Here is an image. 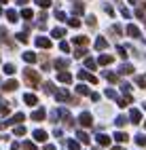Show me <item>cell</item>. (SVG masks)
I'll list each match as a JSON object with an SVG mask.
<instances>
[{
	"instance_id": "cb8c5ba5",
	"label": "cell",
	"mask_w": 146,
	"mask_h": 150,
	"mask_svg": "<svg viewBox=\"0 0 146 150\" xmlns=\"http://www.w3.org/2000/svg\"><path fill=\"white\" fill-rule=\"evenodd\" d=\"M53 36H55V38H64V36H66V30H64V28H55V30H53Z\"/></svg>"
},
{
	"instance_id": "ba28073f",
	"label": "cell",
	"mask_w": 146,
	"mask_h": 150,
	"mask_svg": "<svg viewBox=\"0 0 146 150\" xmlns=\"http://www.w3.org/2000/svg\"><path fill=\"white\" fill-rule=\"evenodd\" d=\"M17 87H19V85H17V81H6V83L2 85V89H4V91H15Z\"/></svg>"
},
{
	"instance_id": "d590c367",
	"label": "cell",
	"mask_w": 146,
	"mask_h": 150,
	"mask_svg": "<svg viewBox=\"0 0 146 150\" xmlns=\"http://www.w3.org/2000/svg\"><path fill=\"white\" fill-rule=\"evenodd\" d=\"M106 97H110V99H116V91H114V89H106Z\"/></svg>"
},
{
	"instance_id": "816d5d0a",
	"label": "cell",
	"mask_w": 146,
	"mask_h": 150,
	"mask_svg": "<svg viewBox=\"0 0 146 150\" xmlns=\"http://www.w3.org/2000/svg\"><path fill=\"white\" fill-rule=\"evenodd\" d=\"M19 4H28V0H19Z\"/></svg>"
},
{
	"instance_id": "9f6ffc18",
	"label": "cell",
	"mask_w": 146,
	"mask_h": 150,
	"mask_svg": "<svg viewBox=\"0 0 146 150\" xmlns=\"http://www.w3.org/2000/svg\"><path fill=\"white\" fill-rule=\"evenodd\" d=\"M0 2H6V0H0Z\"/></svg>"
},
{
	"instance_id": "44dd1931",
	"label": "cell",
	"mask_w": 146,
	"mask_h": 150,
	"mask_svg": "<svg viewBox=\"0 0 146 150\" xmlns=\"http://www.w3.org/2000/svg\"><path fill=\"white\" fill-rule=\"evenodd\" d=\"M43 89H45V93H55V91H57L53 83H45V85H43Z\"/></svg>"
},
{
	"instance_id": "11a10c76",
	"label": "cell",
	"mask_w": 146,
	"mask_h": 150,
	"mask_svg": "<svg viewBox=\"0 0 146 150\" xmlns=\"http://www.w3.org/2000/svg\"><path fill=\"white\" fill-rule=\"evenodd\" d=\"M95 150H102V148H100V146H97V148H95Z\"/></svg>"
},
{
	"instance_id": "7dc6e473",
	"label": "cell",
	"mask_w": 146,
	"mask_h": 150,
	"mask_svg": "<svg viewBox=\"0 0 146 150\" xmlns=\"http://www.w3.org/2000/svg\"><path fill=\"white\" fill-rule=\"evenodd\" d=\"M21 15H23V17H26V19H30V17H32V15H34V13H32V11H30V8H23V13H21Z\"/></svg>"
},
{
	"instance_id": "8fae6325",
	"label": "cell",
	"mask_w": 146,
	"mask_h": 150,
	"mask_svg": "<svg viewBox=\"0 0 146 150\" xmlns=\"http://www.w3.org/2000/svg\"><path fill=\"white\" fill-rule=\"evenodd\" d=\"M97 64H100V66H108V64H112V55H100Z\"/></svg>"
},
{
	"instance_id": "6f0895ef",
	"label": "cell",
	"mask_w": 146,
	"mask_h": 150,
	"mask_svg": "<svg viewBox=\"0 0 146 150\" xmlns=\"http://www.w3.org/2000/svg\"><path fill=\"white\" fill-rule=\"evenodd\" d=\"M0 13H2V8H0Z\"/></svg>"
},
{
	"instance_id": "7a4b0ae2",
	"label": "cell",
	"mask_w": 146,
	"mask_h": 150,
	"mask_svg": "<svg viewBox=\"0 0 146 150\" xmlns=\"http://www.w3.org/2000/svg\"><path fill=\"white\" fill-rule=\"evenodd\" d=\"M79 123H81L83 127H91V125H93V118H91L89 112H83V114L79 116Z\"/></svg>"
},
{
	"instance_id": "5bb4252c",
	"label": "cell",
	"mask_w": 146,
	"mask_h": 150,
	"mask_svg": "<svg viewBox=\"0 0 146 150\" xmlns=\"http://www.w3.org/2000/svg\"><path fill=\"white\" fill-rule=\"evenodd\" d=\"M34 139H36V142H45V139H47V133L43 131V129H36V131H34Z\"/></svg>"
},
{
	"instance_id": "f6af8a7d",
	"label": "cell",
	"mask_w": 146,
	"mask_h": 150,
	"mask_svg": "<svg viewBox=\"0 0 146 150\" xmlns=\"http://www.w3.org/2000/svg\"><path fill=\"white\" fill-rule=\"evenodd\" d=\"M36 2H38V6H43V8H47L49 4H51V2H49V0H36Z\"/></svg>"
},
{
	"instance_id": "6da1fadb",
	"label": "cell",
	"mask_w": 146,
	"mask_h": 150,
	"mask_svg": "<svg viewBox=\"0 0 146 150\" xmlns=\"http://www.w3.org/2000/svg\"><path fill=\"white\" fill-rule=\"evenodd\" d=\"M23 81H26V85L36 87L38 83H40V76H38V72H36V70H32V68H26V70H23Z\"/></svg>"
},
{
	"instance_id": "52a82bcc",
	"label": "cell",
	"mask_w": 146,
	"mask_h": 150,
	"mask_svg": "<svg viewBox=\"0 0 146 150\" xmlns=\"http://www.w3.org/2000/svg\"><path fill=\"white\" fill-rule=\"evenodd\" d=\"M55 97H57V102H68V99H70V93L68 91H55Z\"/></svg>"
},
{
	"instance_id": "e575fe53",
	"label": "cell",
	"mask_w": 146,
	"mask_h": 150,
	"mask_svg": "<svg viewBox=\"0 0 146 150\" xmlns=\"http://www.w3.org/2000/svg\"><path fill=\"white\" fill-rule=\"evenodd\" d=\"M106 78H108L110 83H116V81H119V76H116V74H112V72H106Z\"/></svg>"
},
{
	"instance_id": "1f68e13d",
	"label": "cell",
	"mask_w": 146,
	"mask_h": 150,
	"mask_svg": "<svg viewBox=\"0 0 146 150\" xmlns=\"http://www.w3.org/2000/svg\"><path fill=\"white\" fill-rule=\"evenodd\" d=\"M144 11H146V4L142 2V4H140L138 8H135V15H138V17H142V15H144Z\"/></svg>"
},
{
	"instance_id": "f35d334b",
	"label": "cell",
	"mask_w": 146,
	"mask_h": 150,
	"mask_svg": "<svg viewBox=\"0 0 146 150\" xmlns=\"http://www.w3.org/2000/svg\"><path fill=\"white\" fill-rule=\"evenodd\" d=\"M17 40H19V42H28V34H26V32L17 34Z\"/></svg>"
},
{
	"instance_id": "d6a6232c",
	"label": "cell",
	"mask_w": 146,
	"mask_h": 150,
	"mask_svg": "<svg viewBox=\"0 0 146 150\" xmlns=\"http://www.w3.org/2000/svg\"><path fill=\"white\" fill-rule=\"evenodd\" d=\"M68 25H70V28H79V25H81V21H79L76 17H72L70 21H68Z\"/></svg>"
},
{
	"instance_id": "f907efd6",
	"label": "cell",
	"mask_w": 146,
	"mask_h": 150,
	"mask_svg": "<svg viewBox=\"0 0 146 150\" xmlns=\"http://www.w3.org/2000/svg\"><path fill=\"white\" fill-rule=\"evenodd\" d=\"M45 150H55V146H53V144H47V146H45Z\"/></svg>"
},
{
	"instance_id": "7c38bea8",
	"label": "cell",
	"mask_w": 146,
	"mask_h": 150,
	"mask_svg": "<svg viewBox=\"0 0 146 150\" xmlns=\"http://www.w3.org/2000/svg\"><path fill=\"white\" fill-rule=\"evenodd\" d=\"M57 81H60V83H72V76L68 72H60V74H57Z\"/></svg>"
},
{
	"instance_id": "d6986e66",
	"label": "cell",
	"mask_w": 146,
	"mask_h": 150,
	"mask_svg": "<svg viewBox=\"0 0 146 150\" xmlns=\"http://www.w3.org/2000/svg\"><path fill=\"white\" fill-rule=\"evenodd\" d=\"M68 64H70V62H68V59H64V57H62V59H55V68H57V70L68 68Z\"/></svg>"
},
{
	"instance_id": "60d3db41",
	"label": "cell",
	"mask_w": 146,
	"mask_h": 150,
	"mask_svg": "<svg viewBox=\"0 0 146 150\" xmlns=\"http://www.w3.org/2000/svg\"><path fill=\"white\" fill-rule=\"evenodd\" d=\"M87 25H89V28H95V17H93V15L87 17Z\"/></svg>"
},
{
	"instance_id": "83f0119b",
	"label": "cell",
	"mask_w": 146,
	"mask_h": 150,
	"mask_svg": "<svg viewBox=\"0 0 146 150\" xmlns=\"http://www.w3.org/2000/svg\"><path fill=\"white\" fill-rule=\"evenodd\" d=\"M68 148H70V150H81V144L74 142V139H70V142H68Z\"/></svg>"
},
{
	"instance_id": "c3c4849f",
	"label": "cell",
	"mask_w": 146,
	"mask_h": 150,
	"mask_svg": "<svg viewBox=\"0 0 146 150\" xmlns=\"http://www.w3.org/2000/svg\"><path fill=\"white\" fill-rule=\"evenodd\" d=\"M60 49H62V51H66V53L70 51V47H68V42H62V45H60Z\"/></svg>"
},
{
	"instance_id": "7402d4cb",
	"label": "cell",
	"mask_w": 146,
	"mask_h": 150,
	"mask_svg": "<svg viewBox=\"0 0 146 150\" xmlns=\"http://www.w3.org/2000/svg\"><path fill=\"white\" fill-rule=\"evenodd\" d=\"M76 137H79V142H83V144H89V139H91L85 131H79V135H76Z\"/></svg>"
},
{
	"instance_id": "f1b7e54d",
	"label": "cell",
	"mask_w": 146,
	"mask_h": 150,
	"mask_svg": "<svg viewBox=\"0 0 146 150\" xmlns=\"http://www.w3.org/2000/svg\"><path fill=\"white\" fill-rule=\"evenodd\" d=\"M135 83H138L142 89H146V76H135Z\"/></svg>"
},
{
	"instance_id": "ab89813d",
	"label": "cell",
	"mask_w": 146,
	"mask_h": 150,
	"mask_svg": "<svg viewBox=\"0 0 146 150\" xmlns=\"http://www.w3.org/2000/svg\"><path fill=\"white\" fill-rule=\"evenodd\" d=\"M85 66L89 68V70H93V68H95V62H93V59H89V57H87V59H85Z\"/></svg>"
},
{
	"instance_id": "ac0fdd59",
	"label": "cell",
	"mask_w": 146,
	"mask_h": 150,
	"mask_svg": "<svg viewBox=\"0 0 146 150\" xmlns=\"http://www.w3.org/2000/svg\"><path fill=\"white\" fill-rule=\"evenodd\" d=\"M114 139H116V142H121V144H125V142L129 139V135L123 133V131H119V133H114Z\"/></svg>"
},
{
	"instance_id": "f546056e",
	"label": "cell",
	"mask_w": 146,
	"mask_h": 150,
	"mask_svg": "<svg viewBox=\"0 0 146 150\" xmlns=\"http://www.w3.org/2000/svg\"><path fill=\"white\" fill-rule=\"evenodd\" d=\"M116 53H119V55H121L123 59H127V55H129V53H127V49H125V47H119V49H116Z\"/></svg>"
},
{
	"instance_id": "603a6c76",
	"label": "cell",
	"mask_w": 146,
	"mask_h": 150,
	"mask_svg": "<svg viewBox=\"0 0 146 150\" xmlns=\"http://www.w3.org/2000/svg\"><path fill=\"white\" fill-rule=\"evenodd\" d=\"M74 42L85 47V45H89V38H87V36H76V38H74Z\"/></svg>"
},
{
	"instance_id": "b9f144b4",
	"label": "cell",
	"mask_w": 146,
	"mask_h": 150,
	"mask_svg": "<svg viewBox=\"0 0 146 150\" xmlns=\"http://www.w3.org/2000/svg\"><path fill=\"white\" fill-rule=\"evenodd\" d=\"M83 55H87L85 49H76V51H74V57H83Z\"/></svg>"
},
{
	"instance_id": "30bf717a",
	"label": "cell",
	"mask_w": 146,
	"mask_h": 150,
	"mask_svg": "<svg viewBox=\"0 0 146 150\" xmlns=\"http://www.w3.org/2000/svg\"><path fill=\"white\" fill-rule=\"evenodd\" d=\"M97 144H100V146H110V137L100 133V135H97Z\"/></svg>"
},
{
	"instance_id": "e0dca14e",
	"label": "cell",
	"mask_w": 146,
	"mask_h": 150,
	"mask_svg": "<svg viewBox=\"0 0 146 150\" xmlns=\"http://www.w3.org/2000/svg\"><path fill=\"white\" fill-rule=\"evenodd\" d=\"M6 17H9V21H19V15H17V11H13V8H9L6 11Z\"/></svg>"
},
{
	"instance_id": "3957f363",
	"label": "cell",
	"mask_w": 146,
	"mask_h": 150,
	"mask_svg": "<svg viewBox=\"0 0 146 150\" xmlns=\"http://www.w3.org/2000/svg\"><path fill=\"white\" fill-rule=\"evenodd\" d=\"M36 47H40V49H51V40L45 38V36H40V38H36Z\"/></svg>"
},
{
	"instance_id": "4dcf8cb0",
	"label": "cell",
	"mask_w": 146,
	"mask_h": 150,
	"mask_svg": "<svg viewBox=\"0 0 146 150\" xmlns=\"http://www.w3.org/2000/svg\"><path fill=\"white\" fill-rule=\"evenodd\" d=\"M23 59L30 64V62H36V55H34V53H23Z\"/></svg>"
},
{
	"instance_id": "8992f818",
	"label": "cell",
	"mask_w": 146,
	"mask_h": 150,
	"mask_svg": "<svg viewBox=\"0 0 146 150\" xmlns=\"http://www.w3.org/2000/svg\"><path fill=\"white\" fill-rule=\"evenodd\" d=\"M129 118H131V123H133V125H138V123H140V118H142L140 110H131V112H129Z\"/></svg>"
},
{
	"instance_id": "4316f807",
	"label": "cell",
	"mask_w": 146,
	"mask_h": 150,
	"mask_svg": "<svg viewBox=\"0 0 146 150\" xmlns=\"http://www.w3.org/2000/svg\"><path fill=\"white\" fill-rule=\"evenodd\" d=\"M135 144H138V146H146V135H135Z\"/></svg>"
},
{
	"instance_id": "7bdbcfd3",
	"label": "cell",
	"mask_w": 146,
	"mask_h": 150,
	"mask_svg": "<svg viewBox=\"0 0 146 150\" xmlns=\"http://www.w3.org/2000/svg\"><path fill=\"white\" fill-rule=\"evenodd\" d=\"M23 148H26V150H36V146H34L32 142H23Z\"/></svg>"
},
{
	"instance_id": "9a60e30c",
	"label": "cell",
	"mask_w": 146,
	"mask_h": 150,
	"mask_svg": "<svg viewBox=\"0 0 146 150\" xmlns=\"http://www.w3.org/2000/svg\"><path fill=\"white\" fill-rule=\"evenodd\" d=\"M127 34H129L131 38H140V30L135 28V25H127Z\"/></svg>"
},
{
	"instance_id": "ee69618b",
	"label": "cell",
	"mask_w": 146,
	"mask_h": 150,
	"mask_svg": "<svg viewBox=\"0 0 146 150\" xmlns=\"http://www.w3.org/2000/svg\"><path fill=\"white\" fill-rule=\"evenodd\" d=\"M125 123H127V118H125V116H119V118H116V125H119V127H123Z\"/></svg>"
},
{
	"instance_id": "74e56055",
	"label": "cell",
	"mask_w": 146,
	"mask_h": 150,
	"mask_svg": "<svg viewBox=\"0 0 146 150\" xmlns=\"http://www.w3.org/2000/svg\"><path fill=\"white\" fill-rule=\"evenodd\" d=\"M15 135H19V137H21V135H26V127H21V125H19V127L15 129Z\"/></svg>"
},
{
	"instance_id": "ffe728a7",
	"label": "cell",
	"mask_w": 146,
	"mask_h": 150,
	"mask_svg": "<svg viewBox=\"0 0 146 150\" xmlns=\"http://www.w3.org/2000/svg\"><path fill=\"white\" fill-rule=\"evenodd\" d=\"M119 72H121V74H131V72H133V66H129V64H123V66L119 68Z\"/></svg>"
},
{
	"instance_id": "f5cc1de1",
	"label": "cell",
	"mask_w": 146,
	"mask_h": 150,
	"mask_svg": "<svg viewBox=\"0 0 146 150\" xmlns=\"http://www.w3.org/2000/svg\"><path fill=\"white\" fill-rule=\"evenodd\" d=\"M112 150H123V148H121V146H114V148H112Z\"/></svg>"
},
{
	"instance_id": "681fc988",
	"label": "cell",
	"mask_w": 146,
	"mask_h": 150,
	"mask_svg": "<svg viewBox=\"0 0 146 150\" xmlns=\"http://www.w3.org/2000/svg\"><path fill=\"white\" fill-rule=\"evenodd\" d=\"M91 99L93 102H100V93H91Z\"/></svg>"
},
{
	"instance_id": "bcb514c9",
	"label": "cell",
	"mask_w": 146,
	"mask_h": 150,
	"mask_svg": "<svg viewBox=\"0 0 146 150\" xmlns=\"http://www.w3.org/2000/svg\"><path fill=\"white\" fill-rule=\"evenodd\" d=\"M112 34H123V28L121 25H112Z\"/></svg>"
},
{
	"instance_id": "db71d44e",
	"label": "cell",
	"mask_w": 146,
	"mask_h": 150,
	"mask_svg": "<svg viewBox=\"0 0 146 150\" xmlns=\"http://www.w3.org/2000/svg\"><path fill=\"white\" fill-rule=\"evenodd\" d=\"M129 2H131V4H133V2H135V0H129Z\"/></svg>"
},
{
	"instance_id": "d4e9b609",
	"label": "cell",
	"mask_w": 146,
	"mask_h": 150,
	"mask_svg": "<svg viewBox=\"0 0 146 150\" xmlns=\"http://www.w3.org/2000/svg\"><path fill=\"white\" fill-rule=\"evenodd\" d=\"M76 93H79V95H89V89H87L85 85H79V87H76Z\"/></svg>"
},
{
	"instance_id": "277c9868",
	"label": "cell",
	"mask_w": 146,
	"mask_h": 150,
	"mask_svg": "<svg viewBox=\"0 0 146 150\" xmlns=\"http://www.w3.org/2000/svg\"><path fill=\"white\" fill-rule=\"evenodd\" d=\"M23 102H26L28 106H36V104H38V97H36L34 93H26V95H23Z\"/></svg>"
},
{
	"instance_id": "5b68a950",
	"label": "cell",
	"mask_w": 146,
	"mask_h": 150,
	"mask_svg": "<svg viewBox=\"0 0 146 150\" xmlns=\"http://www.w3.org/2000/svg\"><path fill=\"white\" fill-rule=\"evenodd\" d=\"M79 78H81V81H89V83H93V85L97 83V78H95V76H91L89 72H83V70L79 72Z\"/></svg>"
},
{
	"instance_id": "8d00e7d4",
	"label": "cell",
	"mask_w": 146,
	"mask_h": 150,
	"mask_svg": "<svg viewBox=\"0 0 146 150\" xmlns=\"http://www.w3.org/2000/svg\"><path fill=\"white\" fill-rule=\"evenodd\" d=\"M55 19H60V21H66V13H64V11H55Z\"/></svg>"
},
{
	"instance_id": "484cf974",
	"label": "cell",
	"mask_w": 146,
	"mask_h": 150,
	"mask_svg": "<svg viewBox=\"0 0 146 150\" xmlns=\"http://www.w3.org/2000/svg\"><path fill=\"white\" fill-rule=\"evenodd\" d=\"M72 8H74V13H76V15H81V13L85 11V4H81V2H74V6H72Z\"/></svg>"
},
{
	"instance_id": "680465c9",
	"label": "cell",
	"mask_w": 146,
	"mask_h": 150,
	"mask_svg": "<svg viewBox=\"0 0 146 150\" xmlns=\"http://www.w3.org/2000/svg\"><path fill=\"white\" fill-rule=\"evenodd\" d=\"M144 127H146V125H144Z\"/></svg>"
},
{
	"instance_id": "836d02e7",
	"label": "cell",
	"mask_w": 146,
	"mask_h": 150,
	"mask_svg": "<svg viewBox=\"0 0 146 150\" xmlns=\"http://www.w3.org/2000/svg\"><path fill=\"white\" fill-rule=\"evenodd\" d=\"M4 72H6V74H15V66H13V64H6V66H4Z\"/></svg>"
},
{
	"instance_id": "4fadbf2b",
	"label": "cell",
	"mask_w": 146,
	"mask_h": 150,
	"mask_svg": "<svg viewBox=\"0 0 146 150\" xmlns=\"http://www.w3.org/2000/svg\"><path fill=\"white\" fill-rule=\"evenodd\" d=\"M116 104H119L121 108H125V106H129V104H131V95L127 93L125 97H121V99H116Z\"/></svg>"
},
{
	"instance_id": "2e32d148",
	"label": "cell",
	"mask_w": 146,
	"mask_h": 150,
	"mask_svg": "<svg viewBox=\"0 0 146 150\" xmlns=\"http://www.w3.org/2000/svg\"><path fill=\"white\" fill-rule=\"evenodd\" d=\"M106 47H108V42H106V38H97V40H95V49H97V51H104Z\"/></svg>"
},
{
	"instance_id": "9c48e42d",
	"label": "cell",
	"mask_w": 146,
	"mask_h": 150,
	"mask_svg": "<svg viewBox=\"0 0 146 150\" xmlns=\"http://www.w3.org/2000/svg\"><path fill=\"white\" fill-rule=\"evenodd\" d=\"M45 114H47V112H45V108H38L36 112L32 114V121H43V118H45Z\"/></svg>"
}]
</instances>
